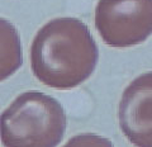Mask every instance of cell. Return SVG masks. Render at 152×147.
Segmentation results:
<instances>
[{
    "instance_id": "3",
    "label": "cell",
    "mask_w": 152,
    "mask_h": 147,
    "mask_svg": "<svg viewBox=\"0 0 152 147\" xmlns=\"http://www.w3.org/2000/svg\"><path fill=\"white\" fill-rule=\"evenodd\" d=\"M95 27L110 47L140 45L152 34V0H99Z\"/></svg>"
},
{
    "instance_id": "5",
    "label": "cell",
    "mask_w": 152,
    "mask_h": 147,
    "mask_svg": "<svg viewBox=\"0 0 152 147\" xmlns=\"http://www.w3.org/2000/svg\"><path fill=\"white\" fill-rule=\"evenodd\" d=\"M22 46L18 29L0 18V83L10 78L22 66Z\"/></svg>"
},
{
    "instance_id": "4",
    "label": "cell",
    "mask_w": 152,
    "mask_h": 147,
    "mask_svg": "<svg viewBox=\"0 0 152 147\" xmlns=\"http://www.w3.org/2000/svg\"><path fill=\"white\" fill-rule=\"evenodd\" d=\"M119 126L131 143L152 147V71L126 88L118 109Z\"/></svg>"
},
{
    "instance_id": "2",
    "label": "cell",
    "mask_w": 152,
    "mask_h": 147,
    "mask_svg": "<svg viewBox=\"0 0 152 147\" xmlns=\"http://www.w3.org/2000/svg\"><path fill=\"white\" fill-rule=\"evenodd\" d=\"M67 118L58 100L39 91H26L0 114L4 146H57Z\"/></svg>"
},
{
    "instance_id": "6",
    "label": "cell",
    "mask_w": 152,
    "mask_h": 147,
    "mask_svg": "<svg viewBox=\"0 0 152 147\" xmlns=\"http://www.w3.org/2000/svg\"><path fill=\"white\" fill-rule=\"evenodd\" d=\"M72 143H79V145H110V142L103 138H98L94 135H80L77 140L74 138L69 142V145Z\"/></svg>"
},
{
    "instance_id": "1",
    "label": "cell",
    "mask_w": 152,
    "mask_h": 147,
    "mask_svg": "<svg viewBox=\"0 0 152 147\" xmlns=\"http://www.w3.org/2000/svg\"><path fill=\"white\" fill-rule=\"evenodd\" d=\"M98 64V46L86 24L56 18L41 28L31 47V67L47 86L69 90L90 78Z\"/></svg>"
}]
</instances>
